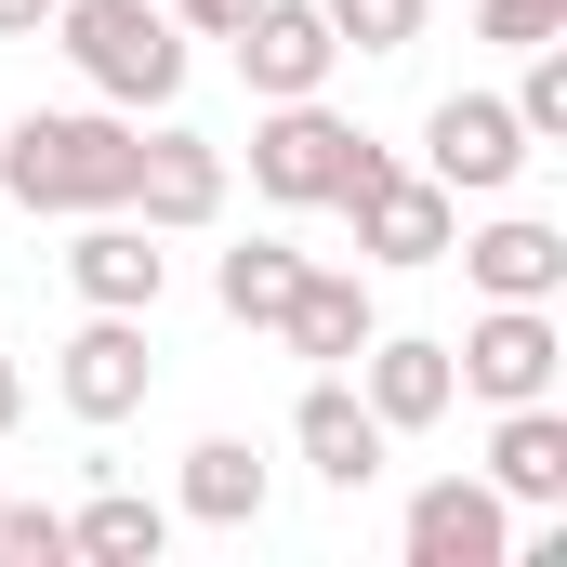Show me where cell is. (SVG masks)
Here are the masks:
<instances>
[{"label":"cell","instance_id":"cell-2","mask_svg":"<svg viewBox=\"0 0 567 567\" xmlns=\"http://www.w3.org/2000/svg\"><path fill=\"white\" fill-rule=\"evenodd\" d=\"M53 40H66V66H80V93L93 106H172L185 93V27L158 13V0H53Z\"/></svg>","mask_w":567,"mask_h":567},{"label":"cell","instance_id":"cell-21","mask_svg":"<svg viewBox=\"0 0 567 567\" xmlns=\"http://www.w3.org/2000/svg\"><path fill=\"white\" fill-rule=\"evenodd\" d=\"M317 13H330L343 53H410L423 40V0H317Z\"/></svg>","mask_w":567,"mask_h":567},{"label":"cell","instance_id":"cell-15","mask_svg":"<svg viewBox=\"0 0 567 567\" xmlns=\"http://www.w3.org/2000/svg\"><path fill=\"white\" fill-rule=\"evenodd\" d=\"M370 330H383V303H370V278H357V265H303V290H290V317H278L290 357L357 370V343H370Z\"/></svg>","mask_w":567,"mask_h":567},{"label":"cell","instance_id":"cell-14","mask_svg":"<svg viewBox=\"0 0 567 567\" xmlns=\"http://www.w3.org/2000/svg\"><path fill=\"white\" fill-rule=\"evenodd\" d=\"M462 251V278L488 290V303H555L567 290V238L542 212H502V225H475V238H449Z\"/></svg>","mask_w":567,"mask_h":567},{"label":"cell","instance_id":"cell-10","mask_svg":"<svg viewBox=\"0 0 567 567\" xmlns=\"http://www.w3.org/2000/svg\"><path fill=\"white\" fill-rule=\"evenodd\" d=\"M330 66H343V40H330L317 0H251V13H238V80H251V106L330 93Z\"/></svg>","mask_w":567,"mask_h":567},{"label":"cell","instance_id":"cell-16","mask_svg":"<svg viewBox=\"0 0 567 567\" xmlns=\"http://www.w3.org/2000/svg\"><path fill=\"white\" fill-rule=\"evenodd\" d=\"M172 528H265V449L251 435H198L172 475Z\"/></svg>","mask_w":567,"mask_h":567},{"label":"cell","instance_id":"cell-6","mask_svg":"<svg viewBox=\"0 0 567 567\" xmlns=\"http://www.w3.org/2000/svg\"><path fill=\"white\" fill-rule=\"evenodd\" d=\"M145 383H158V357H145V317H120V303H93V317L66 330V357H53V396H66L80 423H133Z\"/></svg>","mask_w":567,"mask_h":567},{"label":"cell","instance_id":"cell-12","mask_svg":"<svg viewBox=\"0 0 567 567\" xmlns=\"http://www.w3.org/2000/svg\"><path fill=\"white\" fill-rule=\"evenodd\" d=\"M66 290H80V303H120V317H158V290H172L158 225H133V212H80V238H66Z\"/></svg>","mask_w":567,"mask_h":567},{"label":"cell","instance_id":"cell-3","mask_svg":"<svg viewBox=\"0 0 567 567\" xmlns=\"http://www.w3.org/2000/svg\"><path fill=\"white\" fill-rule=\"evenodd\" d=\"M343 225H357V251L370 265H449V238H462V198L410 172L396 145H357V172H343V198H330Z\"/></svg>","mask_w":567,"mask_h":567},{"label":"cell","instance_id":"cell-23","mask_svg":"<svg viewBox=\"0 0 567 567\" xmlns=\"http://www.w3.org/2000/svg\"><path fill=\"white\" fill-rule=\"evenodd\" d=\"M475 40H502V53H542V40H567V0H475Z\"/></svg>","mask_w":567,"mask_h":567},{"label":"cell","instance_id":"cell-22","mask_svg":"<svg viewBox=\"0 0 567 567\" xmlns=\"http://www.w3.org/2000/svg\"><path fill=\"white\" fill-rule=\"evenodd\" d=\"M0 567H66V515H53V502H13V488H0Z\"/></svg>","mask_w":567,"mask_h":567},{"label":"cell","instance_id":"cell-7","mask_svg":"<svg viewBox=\"0 0 567 567\" xmlns=\"http://www.w3.org/2000/svg\"><path fill=\"white\" fill-rule=\"evenodd\" d=\"M212 212H225V145L185 133V120L158 106V133L133 145V225H158V238H198Z\"/></svg>","mask_w":567,"mask_h":567},{"label":"cell","instance_id":"cell-19","mask_svg":"<svg viewBox=\"0 0 567 567\" xmlns=\"http://www.w3.org/2000/svg\"><path fill=\"white\" fill-rule=\"evenodd\" d=\"M290 290H303V251H290V238H238V251L212 265V303H225L238 330H278Z\"/></svg>","mask_w":567,"mask_h":567},{"label":"cell","instance_id":"cell-17","mask_svg":"<svg viewBox=\"0 0 567 567\" xmlns=\"http://www.w3.org/2000/svg\"><path fill=\"white\" fill-rule=\"evenodd\" d=\"M488 488H502V502H567V410L555 396L488 410Z\"/></svg>","mask_w":567,"mask_h":567},{"label":"cell","instance_id":"cell-11","mask_svg":"<svg viewBox=\"0 0 567 567\" xmlns=\"http://www.w3.org/2000/svg\"><path fill=\"white\" fill-rule=\"evenodd\" d=\"M357 396H370L383 435H435L462 410V370H449V343H423V330H370L357 343Z\"/></svg>","mask_w":567,"mask_h":567},{"label":"cell","instance_id":"cell-4","mask_svg":"<svg viewBox=\"0 0 567 567\" xmlns=\"http://www.w3.org/2000/svg\"><path fill=\"white\" fill-rule=\"evenodd\" d=\"M357 120H330L317 93H290V106H265L251 120V198H278V212H330L343 198V172H357Z\"/></svg>","mask_w":567,"mask_h":567},{"label":"cell","instance_id":"cell-24","mask_svg":"<svg viewBox=\"0 0 567 567\" xmlns=\"http://www.w3.org/2000/svg\"><path fill=\"white\" fill-rule=\"evenodd\" d=\"M158 13H172L185 40H238V13H251V0H158Z\"/></svg>","mask_w":567,"mask_h":567},{"label":"cell","instance_id":"cell-8","mask_svg":"<svg viewBox=\"0 0 567 567\" xmlns=\"http://www.w3.org/2000/svg\"><path fill=\"white\" fill-rule=\"evenodd\" d=\"M423 172L449 185V198H502V185L528 172L515 106H502V93H435V120H423Z\"/></svg>","mask_w":567,"mask_h":567},{"label":"cell","instance_id":"cell-1","mask_svg":"<svg viewBox=\"0 0 567 567\" xmlns=\"http://www.w3.org/2000/svg\"><path fill=\"white\" fill-rule=\"evenodd\" d=\"M133 120L120 106H27L13 133H0V198L13 212H133Z\"/></svg>","mask_w":567,"mask_h":567},{"label":"cell","instance_id":"cell-25","mask_svg":"<svg viewBox=\"0 0 567 567\" xmlns=\"http://www.w3.org/2000/svg\"><path fill=\"white\" fill-rule=\"evenodd\" d=\"M53 27V0H0V40H40Z\"/></svg>","mask_w":567,"mask_h":567},{"label":"cell","instance_id":"cell-5","mask_svg":"<svg viewBox=\"0 0 567 567\" xmlns=\"http://www.w3.org/2000/svg\"><path fill=\"white\" fill-rule=\"evenodd\" d=\"M449 370H462V396H488V410L555 396V383H567V330H555V303H488V317L449 343Z\"/></svg>","mask_w":567,"mask_h":567},{"label":"cell","instance_id":"cell-20","mask_svg":"<svg viewBox=\"0 0 567 567\" xmlns=\"http://www.w3.org/2000/svg\"><path fill=\"white\" fill-rule=\"evenodd\" d=\"M515 66H528V80L502 93V106H515V133H528V145H567V40H542V53H515Z\"/></svg>","mask_w":567,"mask_h":567},{"label":"cell","instance_id":"cell-18","mask_svg":"<svg viewBox=\"0 0 567 567\" xmlns=\"http://www.w3.org/2000/svg\"><path fill=\"white\" fill-rule=\"evenodd\" d=\"M66 555H80V567H158V555H172V502H145V488H93V502L66 515Z\"/></svg>","mask_w":567,"mask_h":567},{"label":"cell","instance_id":"cell-26","mask_svg":"<svg viewBox=\"0 0 567 567\" xmlns=\"http://www.w3.org/2000/svg\"><path fill=\"white\" fill-rule=\"evenodd\" d=\"M27 423V370H13V343H0V435Z\"/></svg>","mask_w":567,"mask_h":567},{"label":"cell","instance_id":"cell-13","mask_svg":"<svg viewBox=\"0 0 567 567\" xmlns=\"http://www.w3.org/2000/svg\"><path fill=\"white\" fill-rule=\"evenodd\" d=\"M290 449H303V475H317V488H343V502H357V488L383 475V449H396V435L370 423V396H357L343 370H317V383H303V410H290Z\"/></svg>","mask_w":567,"mask_h":567},{"label":"cell","instance_id":"cell-9","mask_svg":"<svg viewBox=\"0 0 567 567\" xmlns=\"http://www.w3.org/2000/svg\"><path fill=\"white\" fill-rule=\"evenodd\" d=\"M410 567H515V502L488 488V475H435L410 488Z\"/></svg>","mask_w":567,"mask_h":567}]
</instances>
